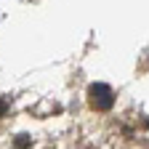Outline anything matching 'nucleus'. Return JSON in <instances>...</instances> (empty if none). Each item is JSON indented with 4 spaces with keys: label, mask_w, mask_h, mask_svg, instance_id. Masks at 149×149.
Returning <instances> with one entry per match:
<instances>
[{
    "label": "nucleus",
    "mask_w": 149,
    "mask_h": 149,
    "mask_svg": "<svg viewBox=\"0 0 149 149\" xmlns=\"http://www.w3.org/2000/svg\"><path fill=\"white\" fill-rule=\"evenodd\" d=\"M88 101H91L93 109L107 112V109H112V104H115V91H112L107 83H96V85L88 88Z\"/></svg>",
    "instance_id": "f257e3e1"
},
{
    "label": "nucleus",
    "mask_w": 149,
    "mask_h": 149,
    "mask_svg": "<svg viewBox=\"0 0 149 149\" xmlns=\"http://www.w3.org/2000/svg\"><path fill=\"white\" fill-rule=\"evenodd\" d=\"M13 144H16V149H27V146H29V136H24V133H22V136H16Z\"/></svg>",
    "instance_id": "f03ea898"
},
{
    "label": "nucleus",
    "mask_w": 149,
    "mask_h": 149,
    "mask_svg": "<svg viewBox=\"0 0 149 149\" xmlns=\"http://www.w3.org/2000/svg\"><path fill=\"white\" fill-rule=\"evenodd\" d=\"M6 112H8V101H6V99H0V117H3Z\"/></svg>",
    "instance_id": "7ed1b4c3"
}]
</instances>
